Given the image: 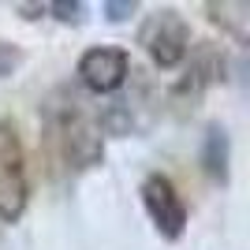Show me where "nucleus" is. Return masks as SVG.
Here are the masks:
<instances>
[{"instance_id":"obj_2","label":"nucleus","mask_w":250,"mask_h":250,"mask_svg":"<svg viewBox=\"0 0 250 250\" xmlns=\"http://www.w3.org/2000/svg\"><path fill=\"white\" fill-rule=\"evenodd\" d=\"M30 206V168L22 135L11 120H0V224H19Z\"/></svg>"},{"instance_id":"obj_3","label":"nucleus","mask_w":250,"mask_h":250,"mask_svg":"<svg viewBox=\"0 0 250 250\" xmlns=\"http://www.w3.org/2000/svg\"><path fill=\"white\" fill-rule=\"evenodd\" d=\"M138 45L161 71H172L190 52V26L176 8H153L138 26Z\"/></svg>"},{"instance_id":"obj_4","label":"nucleus","mask_w":250,"mask_h":250,"mask_svg":"<svg viewBox=\"0 0 250 250\" xmlns=\"http://www.w3.org/2000/svg\"><path fill=\"white\" fill-rule=\"evenodd\" d=\"M138 194H142V209H146L149 224L157 228L161 239H172V243H176L179 235L187 231V206H183L179 190L172 187V179H168V176L149 172V176L142 179Z\"/></svg>"},{"instance_id":"obj_10","label":"nucleus","mask_w":250,"mask_h":250,"mask_svg":"<svg viewBox=\"0 0 250 250\" xmlns=\"http://www.w3.org/2000/svg\"><path fill=\"white\" fill-rule=\"evenodd\" d=\"M135 0H104L101 4V11H104V19L108 22H124V19H131L135 15Z\"/></svg>"},{"instance_id":"obj_8","label":"nucleus","mask_w":250,"mask_h":250,"mask_svg":"<svg viewBox=\"0 0 250 250\" xmlns=\"http://www.w3.org/2000/svg\"><path fill=\"white\" fill-rule=\"evenodd\" d=\"M19 63H22V49L0 38V83H4L8 75H15V71H19Z\"/></svg>"},{"instance_id":"obj_6","label":"nucleus","mask_w":250,"mask_h":250,"mask_svg":"<svg viewBox=\"0 0 250 250\" xmlns=\"http://www.w3.org/2000/svg\"><path fill=\"white\" fill-rule=\"evenodd\" d=\"M198 161H202V172H206L213 183H228V172H231V138H228V131L224 127H209L206 131V138H202V153H198Z\"/></svg>"},{"instance_id":"obj_1","label":"nucleus","mask_w":250,"mask_h":250,"mask_svg":"<svg viewBox=\"0 0 250 250\" xmlns=\"http://www.w3.org/2000/svg\"><path fill=\"white\" fill-rule=\"evenodd\" d=\"M45 138H49L52 157H56L67 172L94 168L104 157L101 127L79 108V101H75L71 94H63V90L45 101Z\"/></svg>"},{"instance_id":"obj_9","label":"nucleus","mask_w":250,"mask_h":250,"mask_svg":"<svg viewBox=\"0 0 250 250\" xmlns=\"http://www.w3.org/2000/svg\"><path fill=\"white\" fill-rule=\"evenodd\" d=\"M45 11H52V19L75 22V26L86 19V4H45Z\"/></svg>"},{"instance_id":"obj_7","label":"nucleus","mask_w":250,"mask_h":250,"mask_svg":"<svg viewBox=\"0 0 250 250\" xmlns=\"http://www.w3.org/2000/svg\"><path fill=\"white\" fill-rule=\"evenodd\" d=\"M206 11H209V19L217 22L224 34H231L239 45L250 42V4H231V0L217 4V0H209Z\"/></svg>"},{"instance_id":"obj_5","label":"nucleus","mask_w":250,"mask_h":250,"mask_svg":"<svg viewBox=\"0 0 250 250\" xmlns=\"http://www.w3.org/2000/svg\"><path fill=\"white\" fill-rule=\"evenodd\" d=\"M75 75H79V83L97 97L116 94V90L127 83V75H131V56H127V49H116V45H94V49H86L83 56H79Z\"/></svg>"}]
</instances>
